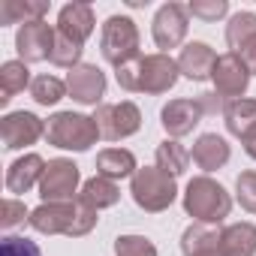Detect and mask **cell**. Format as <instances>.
<instances>
[{"label":"cell","mask_w":256,"mask_h":256,"mask_svg":"<svg viewBox=\"0 0 256 256\" xmlns=\"http://www.w3.org/2000/svg\"><path fill=\"white\" fill-rule=\"evenodd\" d=\"M235 199L244 211L256 214V172H241L235 178Z\"/></svg>","instance_id":"cell-32"},{"label":"cell","mask_w":256,"mask_h":256,"mask_svg":"<svg viewBox=\"0 0 256 256\" xmlns=\"http://www.w3.org/2000/svg\"><path fill=\"white\" fill-rule=\"evenodd\" d=\"M118 199H120L118 184H114V181H108V178H102V175L88 178V181L82 184V190H78V202H82V205H88V208H94V211L112 208V205H118Z\"/></svg>","instance_id":"cell-23"},{"label":"cell","mask_w":256,"mask_h":256,"mask_svg":"<svg viewBox=\"0 0 256 256\" xmlns=\"http://www.w3.org/2000/svg\"><path fill=\"white\" fill-rule=\"evenodd\" d=\"M0 256H42L40 244L30 238H18V235H6L0 244Z\"/></svg>","instance_id":"cell-34"},{"label":"cell","mask_w":256,"mask_h":256,"mask_svg":"<svg viewBox=\"0 0 256 256\" xmlns=\"http://www.w3.org/2000/svg\"><path fill=\"white\" fill-rule=\"evenodd\" d=\"M202 118L205 114H202L199 100H169L160 108V124H163V130L169 133V139H181V136L193 133Z\"/></svg>","instance_id":"cell-13"},{"label":"cell","mask_w":256,"mask_h":256,"mask_svg":"<svg viewBox=\"0 0 256 256\" xmlns=\"http://www.w3.org/2000/svg\"><path fill=\"white\" fill-rule=\"evenodd\" d=\"M46 139L48 145L60 148V151H88L90 145H96L100 139V126L90 114L82 112H58L48 118L46 124Z\"/></svg>","instance_id":"cell-2"},{"label":"cell","mask_w":256,"mask_h":256,"mask_svg":"<svg viewBox=\"0 0 256 256\" xmlns=\"http://www.w3.org/2000/svg\"><path fill=\"white\" fill-rule=\"evenodd\" d=\"M199 106H202V114H223L226 112V100L217 94V90H208L199 96Z\"/></svg>","instance_id":"cell-37"},{"label":"cell","mask_w":256,"mask_h":256,"mask_svg":"<svg viewBox=\"0 0 256 256\" xmlns=\"http://www.w3.org/2000/svg\"><path fill=\"white\" fill-rule=\"evenodd\" d=\"M256 253V226L232 223L220 232V256H253Z\"/></svg>","instance_id":"cell-22"},{"label":"cell","mask_w":256,"mask_h":256,"mask_svg":"<svg viewBox=\"0 0 256 256\" xmlns=\"http://www.w3.org/2000/svg\"><path fill=\"white\" fill-rule=\"evenodd\" d=\"M42 136H46V120L36 118L34 112H10L0 120V142H4L6 151L28 148Z\"/></svg>","instance_id":"cell-8"},{"label":"cell","mask_w":256,"mask_h":256,"mask_svg":"<svg viewBox=\"0 0 256 256\" xmlns=\"http://www.w3.org/2000/svg\"><path fill=\"white\" fill-rule=\"evenodd\" d=\"M24 220H30L24 202L6 199V202H4V217H0V226H4V229H12V226H18V223H24Z\"/></svg>","instance_id":"cell-36"},{"label":"cell","mask_w":256,"mask_h":256,"mask_svg":"<svg viewBox=\"0 0 256 256\" xmlns=\"http://www.w3.org/2000/svg\"><path fill=\"white\" fill-rule=\"evenodd\" d=\"M184 211L196 220V223H211L220 226L229 211H232V196L226 193L223 184H217L208 175H199L187 184L184 190Z\"/></svg>","instance_id":"cell-1"},{"label":"cell","mask_w":256,"mask_h":256,"mask_svg":"<svg viewBox=\"0 0 256 256\" xmlns=\"http://www.w3.org/2000/svg\"><path fill=\"white\" fill-rule=\"evenodd\" d=\"M229 142L223 139V136H217V133H202L199 139H196V145H193V151H190V160L199 166V169H205V172H214V169H223L226 163H229Z\"/></svg>","instance_id":"cell-18"},{"label":"cell","mask_w":256,"mask_h":256,"mask_svg":"<svg viewBox=\"0 0 256 256\" xmlns=\"http://www.w3.org/2000/svg\"><path fill=\"white\" fill-rule=\"evenodd\" d=\"M100 211H94V208H88V205H82L78 202V211H76V223H72V229H70V238H82V235H88L94 226H96V217Z\"/></svg>","instance_id":"cell-35"},{"label":"cell","mask_w":256,"mask_h":256,"mask_svg":"<svg viewBox=\"0 0 256 256\" xmlns=\"http://www.w3.org/2000/svg\"><path fill=\"white\" fill-rule=\"evenodd\" d=\"M54 36H58V30H54V28H48L46 22L24 24V28H18V34H16V52H18V58H22L24 64L52 60Z\"/></svg>","instance_id":"cell-10"},{"label":"cell","mask_w":256,"mask_h":256,"mask_svg":"<svg viewBox=\"0 0 256 256\" xmlns=\"http://www.w3.org/2000/svg\"><path fill=\"white\" fill-rule=\"evenodd\" d=\"M46 160L40 154H24L18 157L16 163H10L6 169V190L10 193H28L30 187H36L42 181V172H46Z\"/></svg>","instance_id":"cell-17"},{"label":"cell","mask_w":256,"mask_h":256,"mask_svg":"<svg viewBox=\"0 0 256 256\" xmlns=\"http://www.w3.org/2000/svg\"><path fill=\"white\" fill-rule=\"evenodd\" d=\"M100 52L112 66H120L124 60H130L139 54V28L133 18L126 16H112L106 18L100 30Z\"/></svg>","instance_id":"cell-4"},{"label":"cell","mask_w":256,"mask_h":256,"mask_svg":"<svg viewBox=\"0 0 256 256\" xmlns=\"http://www.w3.org/2000/svg\"><path fill=\"white\" fill-rule=\"evenodd\" d=\"M214 64H217V54L208 42H187L178 54V70L181 76H187L190 82H205L211 78L214 72Z\"/></svg>","instance_id":"cell-16"},{"label":"cell","mask_w":256,"mask_h":256,"mask_svg":"<svg viewBox=\"0 0 256 256\" xmlns=\"http://www.w3.org/2000/svg\"><path fill=\"white\" fill-rule=\"evenodd\" d=\"M187 28H190V12L184 4H163L151 22V34H154V42L157 48H163V54L169 48H178L187 36Z\"/></svg>","instance_id":"cell-7"},{"label":"cell","mask_w":256,"mask_h":256,"mask_svg":"<svg viewBox=\"0 0 256 256\" xmlns=\"http://www.w3.org/2000/svg\"><path fill=\"white\" fill-rule=\"evenodd\" d=\"M66 94L82 106H102L106 96V76L96 64H78L66 72Z\"/></svg>","instance_id":"cell-11"},{"label":"cell","mask_w":256,"mask_h":256,"mask_svg":"<svg viewBox=\"0 0 256 256\" xmlns=\"http://www.w3.org/2000/svg\"><path fill=\"white\" fill-rule=\"evenodd\" d=\"M139 172L133 151L126 148H106L96 154V175L108 178V181H120V178H133Z\"/></svg>","instance_id":"cell-21"},{"label":"cell","mask_w":256,"mask_h":256,"mask_svg":"<svg viewBox=\"0 0 256 256\" xmlns=\"http://www.w3.org/2000/svg\"><path fill=\"white\" fill-rule=\"evenodd\" d=\"M30 70L24 60H6L0 66V102H10L16 94H22L24 88H30Z\"/></svg>","instance_id":"cell-25"},{"label":"cell","mask_w":256,"mask_h":256,"mask_svg":"<svg viewBox=\"0 0 256 256\" xmlns=\"http://www.w3.org/2000/svg\"><path fill=\"white\" fill-rule=\"evenodd\" d=\"M78 166L72 160H48L42 181H40V196L42 202H72V193H78Z\"/></svg>","instance_id":"cell-6"},{"label":"cell","mask_w":256,"mask_h":256,"mask_svg":"<svg viewBox=\"0 0 256 256\" xmlns=\"http://www.w3.org/2000/svg\"><path fill=\"white\" fill-rule=\"evenodd\" d=\"M181 70H178V60H172L169 54L157 52V54H148L145 64H142V90L145 94H166L175 88Z\"/></svg>","instance_id":"cell-14"},{"label":"cell","mask_w":256,"mask_h":256,"mask_svg":"<svg viewBox=\"0 0 256 256\" xmlns=\"http://www.w3.org/2000/svg\"><path fill=\"white\" fill-rule=\"evenodd\" d=\"M130 193H133V202H136L142 211L160 214V211H166V208L175 202L178 184H175V178L166 175L163 169L145 166V169H139V172L130 178Z\"/></svg>","instance_id":"cell-3"},{"label":"cell","mask_w":256,"mask_h":256,"mask_svg":"<svg viewBox=\"0 0 256 256\" xmlns=\"http://www.w3.org/2000/svg\"><path fill=\"white\" fill-rule=\"evenodd\" d=\"M48 12L46 0H4L0 4V24H34L42 22V16Z\"/></svg>","instance_id":"cell-24"},{"label":"cell","mask_w":256,"mask_h":256,"mask_svg":"<svg viewBox=\"0 0 256 256\" xmlns=\"http://www.w3.org/2000/svg\"><path fill=\"white\" fill-rule=\"evenodd\" d=\"M208 256H220V253H208Z\"/></svg>","instance_id":"cell-40"},{"label":"cell","mask_w":256,"mask_h":256,"mask_svg":"<svg viewBox=\"0 0 256 256\" xmlns=\"http://www.w3.org/2000/svg\"><path fill=\"white\" fill-rule=\"evenodd\" d=\"M220 232L211 223H193L184 229L181 235V253L184 256H208V253H220Z\"/></svg>","instance_id":"cell-19"},{"label":"cell","mask_w":256,"mask_h":256,"mask_svg":"<svg viewBox=\"0 0 256 256\" xmlns=\"http://www.w3.org/2000/svg\"><path fill=\"white\" fill-rule=\"evenodd\" d=\"M235 54H238V58H241V60L247 64L250 76H256V36H253V40H247V42H244V46H241V48H238Z\"/></svg>","instance_id":"cell-38"},{"label":"cell","mask_w":256,"mask_h":256,"mask_svg":"<svg viewBox=\"0 0 256 256\" xmlns=\"http://www.w3.org/2000/svg\"><path fill=\"white\" fill-rule=\"evenodd\" d=\"M187 12L193 18H202V22H217L229 12V4L226 0H190Z\"/></svg>","instance_id":"cell-33"},{"label":"cell","mask_w":256,"mask_h":256,"mask_svg":"<svg viewBox=\"0 0 256 256\" xmlns=\"http://www.w3.org/2000/svg\"><path fill=\"white\" fill-rule=\"evenodd\" d=\"M211 82H214V90H217L226 102H232V100H241V96H244V90H247V84H250V70H247V64H244L235 52H226V54H220L217 64H214Z\"/></svg>","instance_id":"cell-9"},{"label":"cell","mask_w":256,"mask_h":256,"mask_svg":"<svg viewBox=\"0 0 256 256\" xmlns=\"http://www.w3.org/2000/svg\"><path fill=\"white\" fill-rule=\"evenodd\" d=\"M142 64H145V58L136 54L130 60H124L120 66H114V78L124 90H142Z\"/></svg>","instance_id":"cell-31"},{"label":"cell","mask_w":256,"mask_h":256,"mask_svg":"<svg viewBox=\"0 0 256 256\" xmlns=\"http://www.w3.org/2000/svg\"><path fill=\"white\" fill-rule=\"evenodd\" d=\"M52 64L54 66H64V70H76L82 64V46L58 34L54 36V52H52Z\"/></svg>","instance_id":"cell-29"},{"label":"cell","mask_w":256,"mask_h":256,"mask_svg":"<svg viewBox=\"0 0 256 256\" xmlns=\"http://www.w3.org/2000/svg\"><path fill=\"white\" fill-rule=\"evenodd\" d=\"M223 120H226V130L235 136V139H247L256 133V100H232L226 102V112H223Z\"/></svg>","instance_id":"cell-20"},{"label":"cell","mask_w":256,"mask_h":256,"mask_svg":"<svg viewBox=\"0 0 256 256\" xmlns=\"http://www.w3.org/2000/svg\"><path fill=\"white\" fill-rule=\"evenodd\" d=\"M94 120H96V126H100V139L118 142V139H130V136L139 133V126H142V112H139V106L130 102V100L102 102V106H96Z\"/></svg>","instance_id":"cell-5"},{"label":"cell","mask_w":256,"mask_h":256,"mask_svg":"<svg viewBox=\"0 0 256 256\" xmlns=\"http://www.w3.org/2000/svg\"><path fill=\"white\" fill-rule=\"evenodd\" d=\"M94 24H96V18H94L90 4H66V6L60 10V16H58V28H54V30H58L60 36H66V40L84 46V40L94 34Z\"/></svg>","instance_id":"cell-15"},{"label":"cell","mask_w":256,"mask_h":256,"mask_svg":"<svg viewBox=\"0 0 256 256\" xmlns=\"http://www.w3.org/2000/svg\"><path fill=\"white\" fill-rule=\"evenodd\" d=\"M187 166H190V151L178 139H166V142L157 145V169H163L166 175L178 178V175L187 172Z\"/></svg>","instance_id":"cell-26"},{"label":"cell","mask_w":256,"mask_h":256,"mask_svg":"<svg viewBox=\"0 0 256 256\" xmlns=\"http://www.w3.org/2000/svg\"><path fill=\"white\" fill-rule=\"evenodd\" d=\"M114 253L118 256H157V247L145 235H120L114 238Z\"/></svg>","instance_id":"cell-30"},{"label":"cell","mask_w":256,"mask_h":256,"mask_svg":"<svg viewBox=\"0 0 256 256\" xmlns=\"http://www.w3.org/2000/svg\"><path fill=\"white\" fill-rule=\"evenodd\" d=\"M244 151H247V157H250V160H256V133L244 139Z\"/></svg>","instance_id":"cell-39"},{"label":"cell","mask_w":256,"mask_h":256,"mask_svg":"<svg viewBox=\"0 0 256 256\" xmlns=\"http://www.w3.org/2000/svg\"><path fill=\"white\" fill-rule=\"evenodd\" d=\"M30 96L40 106H58L66 96V82H60L58 76H36L30 84Z\"/></svg>","instance_id":"cell-28"},{"label":"cell","mask_w":256,"mask_h":256,"mask_svg":"<svg viewBox=\"0 0 256 256\" xmlns=\"http://www.w3.org/2000/svg\"><path fill=\"white\" fill-rule=\"evenodd\" d=\"M256 36V12H235L226 24V42L232 52H238L247 40Z\"/></svg>","instance_id":"cell-27"},{"label":"cell","mask_w":256,"mask_h":256,"mask_svg":"<svg viewBox=\"0 0 256 256\" xmlns=\"http://www.w3.org/2000/svg\"><path fill=\"white\" fill-rule=\"evenodd\" d=\"M78 202H42L40 208L30 211V226L42 235H70L76 223Z\"/></svg>","instance_id":"cell-12"}]
</instances>
